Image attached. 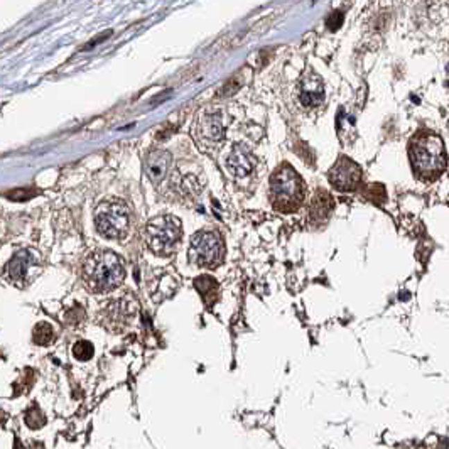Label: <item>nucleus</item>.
<instances>
[{
	"label": "nucleus",
	"instance_id": "obj_1",
	"mask_svg": "<svg viewBox=\"0 0 449 449\" xmlns=\"http://www.w3.org/2000/svg\"><path fill=\"white\" fill-rule=\"evenodd\" d=\"M81 277L88 291L96 294L115 291L125 279L122 259L112 250H95L85 259Z\"/></svg>",
	"mask_w": 449,
	"mask_h": 449
},
{
	"label": "nucleus",
	"instance_id": "obj_2",
	"mask_svg": "<svg viewBox=\"0 0 449 449\" xmlns=\"http://www.w3.org/2000/svg\"><path fill=\"white\" fill-rule=\"evenodd\" d=\"M412 169L419 178L434 179L446 167V151L441 137L434 134L419 135L409 149Z\"/></svg>",
	"mask_w": 449,
	"mask_h": 449
},
{
	"label": "nucleus",
	"instance_id": "obj_3",
	"mask_svg": "<svg viewBox=\"0 0 449 449\" xmlns=\"http://www.w3.org/2000/svg\"><path fill=\"white\" fill-rule=\"evenodd\" d=\"M93 220L101 237L122 240L130 232L132 213L125 201L119 198H105L96 205Z\"/></svg>",
	"mask_w": 449,
	"mask_h": 449
},
{
	"label": "nucleus",
	"instance_id": "obj_4",
	"mask_svg": "<svg viewBox=\"0 0 449 449\" xmlns=\"http://www.w3.org/2000/svg\"><path fill=\"white\" fill-rule=\"evenodd\" d=\"M271 203L282 213L296 212L304 198V183L289 164H284L271 178Z\"/></svg>",
	"mask_w": 449,
	"mask_h": 449
},
{
	"label": "nucleus",
	"instance_id": "obj_5",
	"mask_svg": "<svg viewBox=\"0 0 449 449\" xmlns=\"http://www.w3.org/2000/svg\"><path fill=\"white\" fill-rule=\"evenodd\" d=\"M181 235V221L173 214L155 217L146 225V244L155 255H171L178 247Z\"/></svg>",
	"mask_w": 449,
	"mask_h": 449
},
{
	"label": "nucleus",
	"instance_id": "obj_6",
	"mask_svg": "<svg viewBox=\"0 0 449 449\" xmlns=\"http://www.w3.org/2000/svg\"><path fill=\"white\" fill-rule=\"evenodd\" d=\"M191 134L200 149L206 152L217 151L225 139L223 112L220 108H205L198 113Z\"/></svg>",
	"mask_w": 449,
	"mask_h": 449
},
{
	"label": "nucleus",
	"instance_id": "obj_7",
	"mask_svg": "<svg viewBox=\"0 0 449 449\" xmlns=\"http://www.w3.org/2000/svg\"><path fill=\"white\" fill-rule=\"evenodd\" d=\"M189 260L203 269L218 267L225 259V244L220 233L203 230L194 233L189 242Z\"/></svg>",
	"mask_w": 449,
	"mask_h": 449
},
{
	"label": "nucleus",
	"instance_id": "obj_8",
	"mask_svg": "<svg viewBox=\"0 0 449 449\" xmlns=\"http://www.w3.org/2000/svg\"><path fill=\"white\" fill-rule=\"evenodd\" d=\"M139 314L137 298L132 294H125L122 298L113 299L100 312V323L105 330L112 333H124L128 326L135 321Z\"/></svg>",
	"mask_w": 449,
	"mask_h": 449
},
{
	"label": "nucleus",
	"instance_id": "obj_9",
	"mask_svg": "<svg viewBox=\"0 0 449 449\" xmlns=\"http://www.w3.org/2000/svg\"><path fill=\"white\" fill-rule=\"evenodd\" d=\"M41 272V255L34 248H22L3 267V276L17 287H27Z\"/></svg>",
	"mask_w": 449,
	"mask_h": 449
},
{
	"label": "nucleus",
	"instance_id": "obj_10",
	"mask_svg": "<svg viewBox=\"0 0 449 449\" xmlns=\"http://www.w3.org/2000/svg\"><path fill=\"white\" fill-rule=\"evenodd\" d=\"M326 100V90L321 76L314 71H307L300 76L296 87V101L304 112H316L323 108Z\"/></svg>",
	"mask_w": 449,
	"mask_h": 449
},
{
	"label": "nucleus",
	"instance_id": "obj_11",
	"mask_svg": "<svg viewBox=\"0 0 449 449\" xmlns=\"http://www.w3.org/2000/svg\"><path fill=\"white\" fill-rule=\"evenodd\" d=\"M328 179H330L331 186L339 191H353L362 181V169L351 159L339 158L328 173Z\"/></svg>",
	"mask_w": 449,
	"mask_h": 449
},
{
	"label": "nucleus",
	"instance_id": "obj_12",
	"mask_svg": "<svg viewBox=\"0 0 449 449\" xmlns=\"http://www.w3.org/2000/svg\"><path fill=\"white\" fill-rule=\"evenodd\" d=\"M255 166L257 158L247 146H244V144H235L225 158L226 173L235 179L248 178V176L255 171Z\"/></svg>",
	"mask_w": 449,
	"mask_h": 449
},
{
	"label": "nucleus",
	"instance_id": "obj_13",
	"mask_svg": "<svg viewBox=\"0 0 449 449\" xmlns=\"http://www.w3.org/2000/svg\"><path fill=\"white\" fill-rule=\"evenodd\" d=\"M171 162H173V158H171V154L167 151L158 149L147 154L146 174L151 179L152 185L158 186L166 179V176L171 169Z\"/></svg>",
	"mask_w": 449,
	"mask_h": 449
},
{
	"label": "nucleus",
	"instance_id": "obj_14",
	"mask_svg": "<svg viewBox=\"0 0 449 449\" xmlns=\"http://www.w3.org/2000/svg\"><path fill=\"white\" fill-rule=\"evenodd\" d=\"M178 289V280L169 272H161L151 280V296L155 303H162L164 299L171 298Z\"/></svg>",
	"mask_w": 449,
	"mask_h": 449
},
{
	"label": "nucleus",
	"instance_id": "obj_15",
	"mask_svg": "<svg viewBox=\"0 0 449 449\" xmlns=\"http://www.w3.org/2000/svg\"><path fill=\"white\" fill-rule=\"evenodd\" d=\"M333 212V198L326 191H318L311 200L310 214L314 221H325Z\"/></svg>",
	"mask_w": 449,
	"mask_h": 449
},
{
	"label": "nucleus",
	"instance_id": "obj_16",
	"mask_svg": "<svg viewBox=\"0 0 449 449\" xmlns=\"http://www.w3.org/2000/svg\"><path fill=\"white\" fill-rule=\"evenodd\" d=\"M194 287L200 292L205 303H214L218 292V282L212 276H201L194 279Z\"/></svg>",
	"mask_w": 449,
	"mask_h": 449
},
{
	"label": "nucleus",
	"instance_id": "obj_17",
	"mask_svg": "<svg viewBox=\"0 0 449 449\" xmlns=\"http://www.w3.org/2000/svg\"><path fill=\"white\" fill-rule=\"evenodd\" d=\"M355 119L346 112H338V137L341 142L350 144L355 139Z\"/></svg>",
	"mask_w": 449,
	"mask_h": 449
},
{
	"label": "nucleus",
	"instance_id": "obj_18",
	"mask_svg": "<svg viewBox=\"0 0 449 449\" xmlns=\"http://www.w3.org/2000/svg\"><path fill=\"white\" fill-rule=\"evenodd\" d=\"M33 339L37 345H48L54 339V330L49 323H39L33 331Z\"/></svg>",
	"mask_w": 449,
	"mask_h": 449
},
{
	"label": "nucleus",
	"instance_id": "obj_19",
	"mask_svg": "<svg viewBox=\"0 0 449 449\" xmlns=\"http://www.w3.org/2000/svg\"><path fill=\"white\" fill-rule=\"evenodd\" d=\"M93 353H95V348H93V345L87 339H81V341L75 343V346H73V355H75L76 360L80 362H88L92 360Z\"/></svg>",
	"mask_w": 449,
	"mask_h": 449
},
{
	"label": "nucleus",
	"instance_id": "obj_20",
	"mask_svg": "<svg viewBox=\"0 0 449 449\" xmlns=\"http://www.w3.org/2000/svg\"><path fill=\"white\" fill-rule=\"evenodd\" d=\"M26 423L31 429H37V427H41V425H44L46 419L39 409L33 407V409H29V411H27V414H26Z\"/></svg>",
	"mask_w": 449,
	"mask_h": 449
},
{
	"label": "nucleus",
	"instance_id": "obj_21",
	"mask_svg": "<svg viewBox=\"0 0 449 449\" xmlns=\"http://www.w3.org/2000/svg\"><path fill=\"white\" fill-rule=\"evenodd\" d=\"M33 194L34 193H27L26 189H17V191H12V193H9V198L15 201H26L27 198H31Z\"/></svg>",
	"mask_w": 449,
	"mask_h": 449
},
{
	"label": "nucleus",
	"instance_id": "obj_22",
	"mask_svg": "<svg viewBox=\"0 0 449 449\" xmlns=\"http://www.w3.org/2000/svg\"><path fill=\"white\" fill-rule=\"evenodd\" d=\"M15 449H22V446H21V443H19V441H15Z\"/></svg>",
	"mask_w": 449,
	"mask_h": 449
}]
</instances>
